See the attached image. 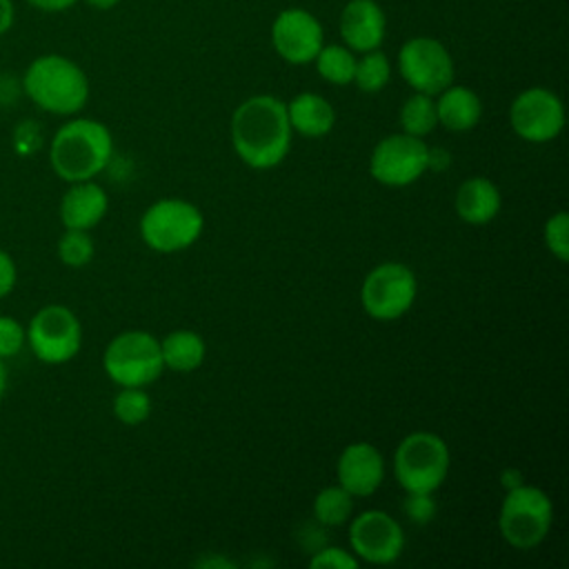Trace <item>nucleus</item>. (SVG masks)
Listing matches in <instances>:
<instances>
[{
  "label": "nucleus",
  "mask_w": 569,
  "mask_h": 569,
  "mask_svg": "<svg viewBox=\"0 0 569 569\" xmlns=\"http://www.w3.org/2000/svg\"><path fill=\"white\" fill-rule=\"evenodd\" d=\"M160 351H162L164 367L187 373L202 365L207 345L200 333H196L191 329H178V331L167 333L160 340Z\"/></svg>",
  "instance_id": "nucleus-21"
},
{
  "label": "nucleus",
  "mask_w": 569,
  "mask_h": 569,
  "mask_svg": "<svg viewBox=\"0 0 569 569\" xmlns=\"http://www.w3.org/2000/svg\"><path fill=\"white\" fill-rule=\"evenodd\" d=\"M545 244L547 249L560 260L567 262L569 260V216L565 211L553 213L547 222H545Z\"/></svg>",
  "instance_id": "nucleus-28"
},
{
  "label": "nucleus",
  "mask_w": 569,
  "mask_h": 569,
  "mask_svg": "<svg viewBox=\"0 0 569 569\" xmlns=\"http://www.w3.org/2000/svg\"><path fill=\"white\" fill-rule=\"evenodd\" d=\"M113 156V136L100 120L71 118L49 142V162L64 182L93 180Z\"/></svg>",
  "instance_id": "nucleus-2"
},
{
  "label": "nucleus",
  "mask_w": 569,
  "mask_h": 569,
  "mask_svg": "<svg viewBox=\"0 0 569 569\" xmlns=\"http://www.w3.org/2000/svg\"><path fill=\"white\" fill-rule=\"evenodd\" d=\"M316 69L318 73L331 82V84H349L353 82V71H356V58L349 47L340 44H322L318 51Z\"/></svg>",
  "instance_id": "nucleus-24"
},
{
  "label": "nucleus",
  "mask_w": 569,
  "mask_h": 569,
  "mask_svg": "<svg viewBox=\"0 0 569 569\" xmlns=\"http://www.w3.org/2000/svg\"><path fill=\"white\" fill-rule=\"evenodd\" d=\"M271 42L282 60L307 64L322 49L325 31L313 13L305 9H284L271 24Z\"/></svg>",
  "instance_id": "nucleus-14"
},
{
  "label": "nucleus",
  "mask_w": 569,
  "mask_h": 569,
  "mask_svg": "<svg viewBox=\"0 0 569 569\" xmlns=\"http://www.w3.org/2000/svg\"><path fill=\"white\" fill-rule=\"evenodd\" d=\"M449 447L431 431H413L400 440L393 456V471L405 491L431 493L449 473Z\"/></svg>",
  "instance_id": "nucleus-4"
},
{
  "label": "nucleus",
  "mask_w": 569,
  "mask_h": 569,
  "mask_svg": "<svg viewBox=\"0 0 569 569\" xmlns=\"http://www.w3.org/2000/svg\"><path fill=\"white\" fill-rule=\"evenodd\" d=\"M102 367L104 373L120 387H147L160 378L164 369L160 340L140 329L122 331L107 345Z\"/></svg>",
  "instance_id": "nucleus-5"
},
{
  "label": "nucleus",
  "mask_w": 569,
  "mask_h": 569,
  "mask_svg": "<svg viewBox=\"0 0 569 569\" xmlns=\"http://www.w3.org/2000/svg\"><path fill=\"white\" fill-rule=\"evenodd\" d=\"M351 513H353V496L340 485L325 487L313 498V516L325 527H338L347 522Z\"/></svg>",
  "instance_id": "nucleus-22"
},
{
  "label": "nucleus",
  "mask_w": 569,
  "mask_h": 569,
  "mask_svg": "<svg viewBox=\"0 0 569 569\" xmlns=\"http://www.w3.org/2000/svg\"><path fill=\"white\" fill-rule=\"evenodd\" d=\"M553 522L551 498L531 485L507 489L500 505V533L516 549H533L540 545Z\"/></svg>",
  "instance_id": "nucleus-6"
},
{
  "label": "nucleus",
  "mask_w": 569,
  "mask_h": 569,
  "mask_svg": "<svg viewBox=\"0 0 569 569\" xmlns=\"http://www.w3.org/2000/svg\"><path fill=\"white\" fill-rule=\"evenodd\" d=\"M502 198L498 187L482 176L467 178L456 191V213L469 224H487L500 211Z\"/></svg>",
  "instance_id": "nucleus-18"
},
{
  "label": "nucleus",
  "mask_w": 569,
  "mask_h": 569,
  "mask_svg": "<svg viewBox=\"0 0 569 569\" xmlns=\"http://www.w3.org/2000/svg\"><path fill=\"white\" fill-rule=\"evenodd\" d=\"M151 413V398L142 387H122L113 398V416L129 427L144 422Z\"/></svg>",
  "instance_id": "nucleus-27"
},
{
  "label": "nucleus",
  "mask_w": 569,
  "mask_h": 569,
  "mask_svg": "<svg viewBox=\"0 0 569 569\" xmlns=\"http://www.w3.org/2000/svg\"><path fill=\"white\" fill-rule=\"evenodd\" d=\"M351 553L371 565H391L405 549V531L387 511L358 513L349 527Z\"/></svg>",
  "instance_id": "nucleus-12"
},
{
  "label": "nucleus",
  "mask_w": 569,
  "mask_h": 569,
  "mask_svg": "<svg viewBox=\"0 0 569 569\" xmlns=\"http://www.w3.org/2000/svg\"><path fill=\"white\" fill-rule=\"evenodd\" d=\"M78 0H27V4H31L33 9L38 11H44V13H60V11H67L76 4Z\"/></svg>",
  "instance_id": "nucleus-33"
},
{
  "label": "nucleus",
  "mask_w": 569,
  "mask_h": 569,
  "mask_svg": "<svg viewBox=\"0 0 569 569\" xmlns=\"http://www.w3.org/2000/svg\"><path fill=\"white\" fill-rule=\"evenodd\" d=\"M204 227V218L193 202L164 198L153 202L140 218L142 240L160 253H176L191 247Z\"/></svg>",
  "instance_id": "nucleus-7"
},
{
  "label": "nucleus",
  "mask_w": 569,
  "mask_h": 569,
  "mask_svg": "<svg viewBox=\"0 0 569 569\" xmlns=\"http://www.w3.org/2000/svg\"><path fill=\"white\" fill-rule=\"evenodd\" d=\"M27 345V327L9 316V313H0V358L7 362L11 358H16Z\"/></svg>",
  "instance_id": "nucleus-29"
},
{
  "label": "nucleus",
  "mask_w": 569,
  "mask_h": 569,
  "mask_svg": "<svg viewBox=\"0 0 569 569\" xmlns=\"http://www.w3.org/2000/svg\"><path fill=\"white\" fill-rule=\"evenodd\" d=\"M338 482L353 498L371 496L385 480V460L369 442L347 445L338 458Z\"/></svg>",
  "instance_id": "nucleus-15"
},
{
  "label": "nucleus",
  "mask_w": 569,
  "mask_h": 569,
  "mask_svg": "<svg viewBox=\"0 0 569 569\" xmlns=\"http://www.w3.org/2000/svg\"><path fill=\"white\" fill-rule=\"evenodd\" d=\"M56 251L64 267L82 269L91 262V258L96 253V244H93V238L89 236V231L64 229V233L58 238Z\"/></svg>",
  "instance_id": "nucleus-26"
},
{
  "label": "nucleus",
  "mask_w": 569,
  "mask_h": 569,
  "mask_svg": "<svg viewBox=\"0 0 569 569\" xmlns=\"http://www.w3.org/2000/svg\"><path fill=\"white\" fill-rule=\"evenodd\" d=\"M398 69L405 82L418 93L438 96L453 82V60L436 38L418 36L407 40L398 53Z\"/></svg>",
  "instance_id": "nucleus-10"
},
{
  "label": "nucleus",
  "mask_w": 569,
  "mask_h": 569,
  "mask_svg": "<svg viewBox=\"0 0 569 569\" xmlns=\"http://www.w3.org/2000/svg\"><path fill=\"white\" fill-rule=\"evenodd\" d=\"M27 347L44 365H64L82 347V325L69 307L44 305L27 325Z\"/></svg>",
  "instance_id": "nucleus-8"
},
{
  "label": "nucleus",
  "mask_w": 569,
  "mask_h": 569,
  "mask_svg": "<svg viewBox=\"0 0 569 569\" xmlns=\"http://www.w3.org/2000/svg\"><path fill=\"white\" fill-rule=\"evenodd\" d=\"M385 13L373 0H349L340 13V36L351 51H373L385 40Z\"/></svg>",
  "instance_id": "nucleus-16"
},
{
  "label": "nucleus",
  "mask_w": 569,
  "mask_h": 569,
  "mask_svg": "<svg viewBox=\"0 0 569 569\" xmlns=\"http://www.w3.org/2000/svg\"><path fill=\"white\" fill-rule=\"evenodd\" d=\"M405 511L413 522H429L436 516V502L431 500V493H411L407 491L405 498Z\"/></svg>",
  "instance_id": "nucleus-31"
},
{
  "label": "nucleus",
  "mask_w": 569,
  "mask_h": 569,
  "mask_svg": "<svg viewBox=\"0 0 569 569\" xmlns=\"http://www.w3.org/2000/svg\"><path fill=\"white\" fill-rule=\"evenodd\" d=\"M107 191L93 180L69 182V189L60 200V222L64 229H93L107 213Z\"/></svg>",
  "instance_id": "nucleus-17"
},
{
  "label": "nucleus",
  "mask_w": 569,
  "mask_h": 569,
  "mask_svg": "<svg viewBox=\"0 0 569 569\" xmlns=\"http://www.w3.org/2000/svg\"><path fill=\"white\" fill-rule=\"evenodd\" d=\"M438 124L449 131H469L480 122L482 102L476 91L469 87H453L449 84L438 93L436 100Z\"/></svg>",
  "instance_id": "nucleus-19"
},
{
  "label": "nucleus",
  "mask_w": 569,
  "mask_h": 569,
  "mask_svg": "<svg viewBox=\"0 0 569 569\" xmlns=\"http://www.w3.org/2000/svg\"><path fill=\"white\" fill-rule=\"evenodd\" d=\"M287 116L291 131H298L307 138H320L327 136L333 129L336 122V111L318 93H298L289 104H287Z\"/></svg>",
  "instance_id": "nucleus-20"
},
{
  "label": "nucleus",
  "mask_w": 569,
  "mask_h": 569,
  "mask_svg": "<svg viewBox=\"0 0 569 569\" xmlns=\"http://www.w3.org/2000/svg\"><path fill=\"white\" fill-rule=\"evenodd\" d=\"M418 282L413 271L402 262H382L373 267L360 289L365 311L373 320H396L407 313L416 300Z\"/></svg>",
  "instance_id": "nucleus-9"
},
{
  "label": "nucleus",
  "mask_w": 569,
  "mask_h": 569,
  "mask_svg": "<svg viewBox=\"0 0 569 569\" xmlns=\"http://www.w3.org/2000/svg\"><path fill=\"white\" fill-rule=\"evenodd\" d=\"M311 569H358V558L340 547H325L309 560Z\"/></svg>",
  "instance_id": "nucleus-30"
},
{
  "label": "nucleus",
  "mask_w": 569,
  "mask_h": 569,
  "mask_svg": "<svg viewBox=\"0 0 569 569\" xmlns=\"http://www.w3.org/2000/svg\"><path fill=\"white\" fill-rule=\"evenodd\" d=\"M389 78H391V64L382 51L373 49V51H367L360 60H356L353 82L358 84L360 91L376 93L385 89Z\"/></svg>",
  "instance_id": "nucleus-25"
},
{
  "label": "nucleus",
  "mask_w": 569,
  "mask_h": 569,
  "mask_svg": "<svg viewBox=\"0 0 569 569\" xmlns=\"http://www.w3.org/2000/svg\"><path fill=\"white\" fill-rule=\"evenodd\" d=\"M7 385H9V373H7V362L0 358V400L7 391Z\"/></svg>",
  "instance_id": "nucleus-37"
},
{
  "label": "nucleus",
  "mask_w": 569,
  "mask_h": 569,
  "mask_svg": "<svg viewBox=\"0 0 569 569\" xmlns=\"http://www.w3.org/2000/svg\"><path fill=\"white\" fill-rule=\"evenodd\" d=\"M22 91L42 111L73 116L89 100L87 73L67 56L42 53L22 73Z\"/></svg>",
  "instance_id": "nucleus-3"
},
{
  "label": "nucleus",
  "mask_w": 569,
  "mask_h": 569,
  "mask_svg": "<svg viewBox=\"0 0 569 569\" xmlns=\"http://www.w3.org/2000/svg\"><path fill=\"white\" fill-rule=\"evenodd\" d=\"M438 124V113H436V102L427 93H413L411 98L405 100L400 109V127L405 133L422 138L431 133Z\"/></svg>",
  "instance_id": "nucleus-23"
},
{
  "label": "nucleus",
  "mask_w": 569,
  "mask_h": 569,
  "mask_svg": "<svg viewBox=\"0 0 569 569\" xmlns=\"http://www.w3.org/2000/svg\"><path fill=\"white\" fill-rule=\"evenodd\" d=\"M89 7H93V9H100V11H107V9H111V7H116L120 0H84Z\"/></svg>",
  "instance_id": "nucleus-36"
},
{
  "label": "nucleus",
  "mask_w": 569,
  "mask_h": 569,
  "mask_svg": "<svg viewBox=\"0 0 569 569\" xmlns=\"http://www.w3.org/2000/svg\"><path fill=\"white\" fill-rule=\"evenodd\" d=\"M16 282H18L16 260L11 258L9 251H4L0 247V300L7 298L16 289Z\"/></svg>",
  "instance_id": "nucleus-32"
},
{
  "label": "nucleus",
  "mask_w": 569,
  "mask_h": 569,
  "mask_svg": "<svg viewBox=\"0 0 569 569\" xmlns=\"http://www.w3.org/2000/svg\"><path fill=\"white\" fill-rule=\"evenodd\" d=\"M509 122L522 140L547 142L562 131L565 107L553 91L531 87L511 102Z\"/></svg>",
  "instance_id": "nucleus-13"
},
{
  "label": "nucleus",
  "mask_w": 569,
  "mask_h": 569,
  "mask_svg": "<svg viewBox=\"0 0 569 569\" xmlns=\"http://www.w3.org/2000/svg\"><path fill=\"white\" fill-rule=\"evenodd\" d=\"M520 480H522V476H520V471H516V469H507V471L502 473V485H505L507 489H513V487L522 485Z\"/></svg>",
  "instance_id": "nucleus-35"
},
{
  "label": "nucleus",
  "mask_w": 569,
  "mask_h": 569,
  "mask_svg": "<svg viewBox=\"0 0 569 569\" xmlns=\"http://www.w3.org/2000/svg\"><path fill=\"white\" fill-rule=\"evenodd\" d=\"M429 147L422 138L409 133H391L382 138L371 153L369 171L387 187H407L416 182L429 167Z\"/></svg>",
  "instance_id": "nucleus-11"
},
{
  "label": "nucleus",
  "mask_w": 569,
  "mask_h": 569,
  "mask_svg": "<svg viewBox=\"0 0 569 569\" xmlns=\"http://www.w3.org/2000/svg\"><path fill=\"white\" fill-rule=\"evenodd\" d=\"M231 142L251 169H271L291 147L287 104L276 96H251L231 116Z\"/></svg>",
  "instance_id": "nucleus-1"
},
{
  "label": "nucleus",
  "mask_w": 569,
  "mask_h": 569,
  "mask_svg": "<svg viewBox=\"0 0 569 569\" xmlns=\"http://www.w3.org/2000/svg\"><path fill=\"white\" fill-rule=\"evenodd\" d=\"M16 20V7L13 0H0V36H4Z\"/></svg>",
  "instance_id": "nucleus-34"
}]
</instances>
